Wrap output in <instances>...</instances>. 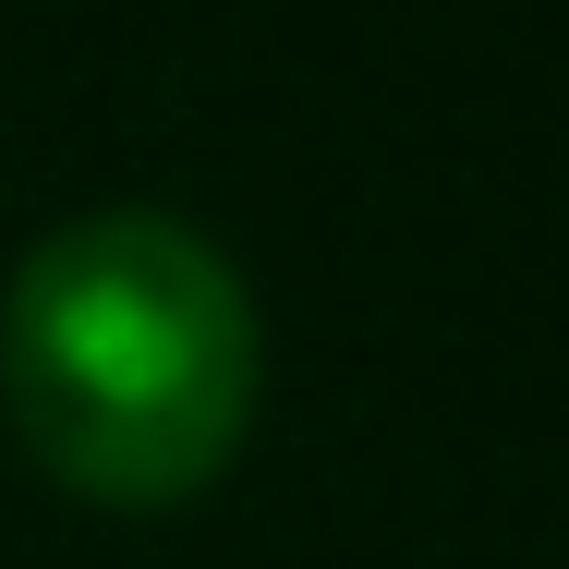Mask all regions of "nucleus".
<instances>
[{"instance_id":"f257e3e1","label":"nucleus","mask_w":569,"mask_h":569,"mask_svg":"<svg viewBox=\"0 0 569 569\" xmlns=\"http://www.w3.org/2000/svg\"><path fill=\"white\" fill-rule=\"evenodd\" d=\"M267 412V316L182 207H86L0 279V425L61 497L194 509Z\"/></svg>"}]
</instances>
